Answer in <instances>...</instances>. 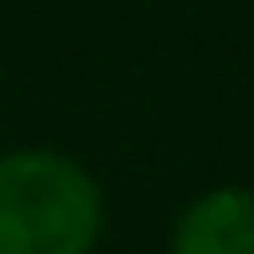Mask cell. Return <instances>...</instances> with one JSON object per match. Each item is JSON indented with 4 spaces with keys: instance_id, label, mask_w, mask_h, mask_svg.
Masks as SVG:
<instances>
[{
    "instance_id": "obj_1",
    "label": "cell",
    "mask_w": 254,
    "mask_h": 254,
    "mask_svg": "<svg viewBox=\"0 0 254 254\" xmlns=\"http://www.w3.org/2000/svg\"><path fill=\"white\" fill-rule=\"evenodd\" d=\"M104 234L99 182L63 151L0 156V254H94Z\"/></svg>"
},
{
    "instance_id": "obj_2",
    "label": "cell",
    "mask_w": 254,
    "mask_h": 254,
    "mask_svg": "<svg viewBox=\"0 0 254 254\" xmlns=\"http://www.w3.org/2000/svg\"><path fill=\"white\" fill-rule=\"evenodd\" d=\"M166 254H254V187H213L187 202Z\"/></svg>"
}]
</instances>
